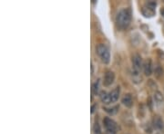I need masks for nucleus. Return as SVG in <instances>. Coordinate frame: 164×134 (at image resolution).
Segmentation results:
<instances>
[{"mask_svg": "<svg viewBox=\"0 0 164 134\" xmlns=\"http://www.w3.org/2000/svg\"><path fill=\"white\" fill-rule=\"evenodd\" d=\"M93 133L94 134H101V130H100V126L98 124V121H96L94 126H93Z\"/></svg>", "mask_w": 164, "mask_h": 134, "instance_id": "obj_12", "label": "nucleus"}, {"mask_svg": "<svg viewBox=\"0 0 164 134\" xmlns=\"http://www.w3.org/2000/svg\"><path fill=\"white\" fill-rule=\"evenodd\" d=\"M92 92H93V94H98V82H95L93 84V86H92Z\"/></svg>", "mask_w": 164, "mask_h": 134, "instance_id": "obj_14", "label": "nucleus"}, {"mask_svg": "<svg viewBox=\"0 0 164 134\" xmlns=\"http://www.w3.org/2000/svg\"><path fill=\"white\" fill-rule=\"evenodd\" d=\"M131 21V14L129 9L121 10L116 16V24L121 29H125L130 26Z\"/></svg>", "mask_w": 164, "mask_h": 134, "instance_id": "obj_1", "label": "nucleus"}, {"mask_svg": "<svg viewBox=\"0 0 164 134\" xmlns=\"http://www.w3.org/2000/svg\"><path fill=\"white\" fill-rule=\"evenodd\" d=\"M152 124H153L154 128H156L157 130H162V129H163L164 127V123L162 119L160 116H158V115L153 117Z\"/></svg>", "mask_w": 164, "mask_h": 134, "instance_id": "obj_6", "label": "nucleus"}, {"mask_svg": "<svg viewBox=\"0 0 164 134\" xmlns=\"http://www.w3.org/2000/svg\"><path fill=\"white\" fill-rule=\"evenodd\" d=\"M143 62H142V58L139 54H134L132 57V65H133V71L134 73L138 75L141 69L143 68Z\"/></svg>", "mask_w": 164, "mask_h": 134, "instance_id": "obj_3", "label": "nucleus"}, {"mask_svg": "<svg viewBox=\"0 0 164 134\" xmlns=\"http://www.w3.org/2000/svg\"><path fill=\"white\" fill-rule=\"evenodd\" d=\"M122 103L126 106V107H131L133 104V99L131 94H126L122 99Z\"/></svg>", "mask_w": 164, "mask_h": 134, "instance_id": "obj_9", "label": "nucleus"}, {"mask_svg": "<svg viewBox=\"0 0 164 134\" xmlns=\"http://www.w3.org/2000/svg\"><path fill=\"white\" fill-rule=\"evenodd\" d=\"M155 73H156V75H157L158 77H161V76L163 74V70L160 66H158L155 69Z\"/></svg>", "mask_w": 164, "mask_h": 134, "instance_id": "obj_13", "label": "nucleus"}, {"mask_svg": "<svg viewBox=\"0 0 164 134\" xmlns=\"http://www.w3.org/2000/svg\"><path fill=\"white\" fill-rule=\"evenodd\" d=\"M118 109V107H114L112 108V109H105L106 110V111L107 112H109V113H110V114H114V113H116L117 112V110Z\"/></svg>", "mask_w": 164, "mask_h": 134, "instance_id": "obj_15", "label": "nucleus"}, {"mask_svg": "<svg viewBox=\"0 0 164 134\" xmlns=\"http://www.w3.org/2000/svg\"><path fill=\"white\" fill-rule=\"evenodd\" d=\"M120 97V87H116L111 93H109L110 103H116Z\"/></svg>", "mask_w": 164, "mask_h": 134, "instance_id": "obj_7", "label": "nucleus"}, {"mask_svg": "<svg viewBox=\"0 0 164 134\" xmlns=\"http://www.w3.org/2000/svg\"><path fill=\"white\" fill-rule=\"evenodd\" d=\"M100 100L103 103L109 104L110 103V99H109V94H107L106 92H102L100 94Z\"/></svg>", "mask_w": 164, "mask_h": 134, "instance_id": "obj_11", "label": "nucleus"}, {"mask_svg": "<svg viewBox=\"0 0 164 134\" xmlns=\"http://www.w3.org/2000/svg\"><path fill=\"white\" fill-rule=\"evenodd\" d=\"M143 71H144V73L146 75H150L151 73H152V66H151V61L150 59L149 60H146L143 64Z\"/></svg>", "mask_w": 164, "mask_h": 134, "instance_id": "obj_8", "label": "nucleus"}, {"mask_svg": "<svg viewBox=\"0 0 164 134\" xmlns=\"http://www.w3.org/2000/svg\"><path fill=\"white\" fill-rule=\"evenodd\" d=\"M154 100L157 104H161L163 103V95L161 92H155L154 94Z\"/></svg>", "mask_w": 164, "mask_h": 134, "instance_id": "obj_10", "label": "nucleus"}, {"mask_svg": "<svg viewBox=\"0 0 164 134\" xmlns=\"http://www.w3.org/2000/svg\"><path fill=\"white\" fill-rule=\"evenodd\" d=\"M96 51H97V54L100 57L101 61L104 63V64H108L110 60V54H109V48L103 44H99L97 47H96Z\"/></svg>", "mask_w": 164, "mask_h": 134, "instance_id": "obj_2", "label": "nucleus"}, {"mask_svg": "<svg viewBox=\"0 0 164 134\" xmlns=\"http://www.w3.org/2000/svg\"><path fill=\"white\" fill-rule=\"evenodd\" d=\"M115 79V74L111 71H107L105 75H104V85L105 86H109L113 83Z\"/></svg>", "mask_w": 164, "mask_h": 134, "instance_id": "obj_5", "label": "nucleus"}, {"mask_svg": "<svg viewBox=\"0 0 164 134\" xmlns=\"http://www.w3.org/2000/svg\"><path fill=\"white\" fill-rule=\"evenodd\" d=\"M104 125H105V128L107 129V131L109 132H115L117 131V124L116 122L111 120L110 118H105L104 119Z\"/></svg>", "mask_w": 164, "mask_h": 134, "instance_id": "obj_4", "label": "nucleus"}]
</instances>
